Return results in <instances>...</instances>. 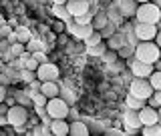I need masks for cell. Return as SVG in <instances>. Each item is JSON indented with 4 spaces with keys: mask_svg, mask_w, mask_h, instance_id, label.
<instances>
[{
    "mask_svg": "<svg viewBox=\"0 0 161 136\" xmlns=\"http://www.w3.org/2000/svg\"><path fill=\"white\" fill-rule=\"evenodd\" d=\"M133 56L141 60V62H147V64H153L155 60L161 56V48L153 40H145V42H137V46L133 50Z\"/></svg>",
    "mask_w": 161,
    "mask_h": 136,
    "instance_id": "obj_1",
    "label": "cell"
},
{
    "mask_svg": "<svg viewBox=\"0 0 161 136\" xmlns=\"http://www.w3.org/2000/svg\"><path fill=\"white\" fill-rule=\"evenodd\" d=\"M137 22H147V24H157V20L161 18V8L157 4L149 2H143V4H137V10H135V16Z\"/></svg>",
    "mask_w": 161,
    "mask_h": 136,
    "instance_id": "obj_2",
    "label": "cell"
},
{
    "mask_svg": "<svg viewBox=\"0 0 161 136\" xmlns=\"http://www.w3.org/2000/svg\"><path fill=\"white\" fill-rule=\"evenodd\" d=\"M69 108H70V104L64 98H60V96L48 98L47 104H44V112H47L50 118H67Z\"/></svg>",
    "mask_w": 161,
    "mask_h": 136,
    "instance_id": "obj_3",
    "label": "cell"
},
{
    "mask_svg": "<svg viewBox=\"0 0 161 136\" xmlns=\"http://www.w3.org/2000/svg\"><path fill=\"white\" fill-rule=\"evenodd\" d=\"M28 108L22 106V104H12V106H8L6 110V120L10 126L14 128H20V126H26L28 122Z\"/></svg>",
    "mask_w": 161,
    "mask_h": 136,
    "instance_id": "obj_4",
    "label": "cell"
},
{
    "mask_svg": "<svg viewBox=\"0 0 161 136\" xmlns=\"http://www.w3.org/2000/svg\"><path fill=\"white\" fill-rule=\"evenodd\" d=\"M129 94L139 100H147L151 94H153V86L149 84L147 78H135L129 82Z\"/></svg>",
    "mask_w": 161,
    "mask_h": 136,
    "instance_id": "obj_5",
    "label": "cell"
},
{
    "mask_svg": "<svg viewBox=\"0 0 161 136\" xmlns=\"http://www.w3.org/2000/svg\"><path fill=\"white\" fill-rule=\"evenodd\" d=\"M34 74H36V78L40 80V82H47V80H58L60 78V70L54 62H50V60H47V62L38 64V68L34 70Z\"/></svg>",
    "mask_w": 161,
    "mask_h": 136,
    "instance_id": "obj_6",
    "label": "cell"
},
{
    "mask_svg": "<svg viewBox=\"0 0 161 136\" xmlns=\"http://www.w3.org/2000/svg\"><path fill=\"white\" fill-rule=\"evenodd\" d=\"M127 66L131 70V76H135V78H149V74L153 72V64L141 62V60H137L135 56L127 60Z\"/></svg>",
    "mask_w": 161,
    "mask_h": 136,
    "instance_id": "obj_7",
    "label": "cell"
},
{
    "mask_svg": "<svg viewBox=\"0 0 161 136\" xmlns=\"http://www.w3.org/2000/svg\"><path fill=\"white\" fill-rule=\"evenodd\" d=\"M133 34L137 38V42H145V40H153L157 34V26L155 24H147V22H137L133 28Z\"/></svg>",
    "mask_w": 161,
    "mask_h": 136,
    "instance_id": "obj_8",
    "label": "cell"
},
{
    "mask_svg": "<svg viewBox=\"0 0 161 136\" xmlns=\"http://www.w3.org/2000/svg\"><path fill=\"white\" fill-rule=\"evenodd\" d=\"M64 8H67V12L73 18H77V16H83V14L91 12V2L89 0H67Z\"/></svg>",
    "mask_w": 161,
    "mask_h": 136,
    "instance_id": "obj_9",
    "label": "cell"
},
{
    "mask_svg": "<svg viewBox=\"0 0 161 136\" xmlns=\"http://www.w3.org/2000/svg\"><path fill=\"white\" fill-rule=\"evenodd\" d=\"M123 124H125V134H135L139 132L141 128V120H139V114L137 110H129L123 114Z\"/></svg>",
    "mask_w": 161,
    "mask_h": 136,
    "instance_id": "obj_10",
    "label": "cell"
},
{
    "mask_svg": "<svg viewBox=\"0 0 161 136\" xmlns=\"http://www.w3.org/2000/svg\"><path fill=\"white\" fill-rule=\"evenodd\" d=\"M137 114H139V120H141V126H149V124H157L159 122L157 108H151L147 104H145L143 108H139Z\"/></svg>",
    "mask_w": 161,
    "mask_h": 136,
    "instance_id": "obj_11",
    "label": "cell"
},
{
    "mask_svg": "<svg viewBox=\"0 0 161 136\" xmlns=\"http://www.w3.org/2000/svg\"><path fill=\"white\" fill-rule=\"evenodd\" d=\"M53 136H67L69 134V120L67 118H53L48 124Z\"/></svg>",
    "mask_w": 161,
    "mask_h": 136,
    "instance_id": "obj_12",
    "label": "cell"
},
{
    "mask_svg": "<svg viewBox=\"0 0 161 136\" xmlns=\"http://www.w3.org/2000/svg\"><path fill=\"white\" fill-rule=\"evenodd\" d=\"M69 134L70 136H89L91 130L87 126V122H83V120H70L69 122Z\"/></svg>",
    "mask_w": 161,
    "mask_h": 136,
    "instance_id": "obj_13",
    "label": "cell"
},
{
    "mask_svg": "<svg viewBox=\"0 0 161 136\" xmlns=\"http://www.w3.org/2000/svg\"><path fill=\"white\" fill-rule=\"evenodd\" d=\"M117 10H119V14L123 18H133L135 10H137V2H135V0H121Z\"/></svg>",
    "mask_w": 161,
    "mask_h": 136,
    "instance_id": "obj_14",
    "label": "cell"
},
{
    "mask_svg": "<svg viewBox=\"0 0 161 136\" xmlns=\"http://www.w3.org/2000/svg\"><path fill=\"white\" fill-rule=\"evenodd\" d=\"M38 92H42L47 98H54V96H58L60 86L57 84V80H47V82H40V90H38Z\"/></svg>",
    "mask_w": 161,
    "mask_h": 136,
    "instance_id": "obj_15",
    "label": "cell"
},
{
    "mask_svg": "<svg viewBox=\"0 0 161 136\" xmlns=\"http://www.w3.org/2000/svg\"><path fill=\"white\" fill-rule=\"evenodd\" d=\"M105 42H107V48H109V50H115V52H117V50H119L121 46H123V44H127L121 32H115V34H111V36H109L107 40H105Z\"/></svg>",
    "mask_w": 161,
    "mask_h": 136,
    "instance_id": "obj_16",
    "label": "cell"
},
{
    "mask_svg": "<svg viewBox=\"0 0 161 136\" xmlns=\"http://www.w3.org/2000/svg\"><path fill=\"white\" fill-rule=\"evenodd\" d=\"M111 22L109 16H107V12H99V14H95L93 20H91V26H93L95 30H101L103 26H107V24Z\"/></svg>",
    "mask_w": 161,
    "mask_h": 136,
    "instance_id": "obj_17",
    "label": "cell"
},
{
    "mask_svg": "<svg viewBox=\"0 0 161 136\" xmlns=\"http://www.w3.org/2000/svg\"><path fill=\"white\" fill-rule=\"evenodd\" d=\"M53 14L57 18H60V20H64L67 24H70L73 22V16L67 12V8H64V4H54V10H53Z\"/></svg>",
    "mask_w": 161,
    "mask_h": 136,
    "instance_id": "obj_18",
    "label": "cell"
},
{
    "mask_svg": "<svg viewBox=\"0 0 161 136\" xmlns=\"http://www.w3.org/2000/svg\"><path fill=\"white\" fill-rule=\"evenodd\" d=\"M141 136H161V124H149V126H141L139 128Z\"/></svg>",
    "mask_w": 161,
    "mask_h": 136,
    "instance_id": "obj_19",
    "label": "cell"
},
{
    "mask_svg": "<svg viewBox=\"0 0 161 136\" xmlns=\"http://www.w3.org/2000/svg\"><path fill=\"white\" fill-rule=\"evenodd\" d=\"M14 34H16V40H18V42H22V44H26L28 40H30V36H32L26 26H14Z\"/></svg>",
    "mask_w": 161,
    "mask_h": 136,
    "instance_id": "obj_20",
    "label": "cell"
},
{
    "mask_svg": "<svg viewBox=\"0 0 161 136\" xmlns=\"http://www.w3.org/2000/svg\"><path fill=\"white\" fill-rule=\"evenodd\" d=\"M83 42H85V46H87V48H93V46H99L101 42H105V40H103V36H101L99 30H95V32L91 34L89 38H85Z\"/></svg>",
    "mask_w": 161,
    "mask_h": 136,
    "instance_id": "obj_21",
    "label": "cell"
},
{
    "mask_svg": "<svg viewBox=\"0 0 161 136\" xmlns=\"http://www.w3.org/2000/svg\"><path fill=\"white\" fill-rule=\"evenodd\" d=\"M125 104H127V108L129 110H139V108H143L145 106V100H139V98H135V96H127V100H125Z\"/></svg>",
    "mask_w": 161,
    "mask_h": 136,
    "instance_id": "obj_22",
    "label": "cell"
},
{
    "mask_svg": "<svg viewBox=\"0 0 161 136\" xmlns=\"http://www.w3.org/2000/svg\"><path fill=\"white\" fill-rule=\"evenodd\" d=\"M147 80H149L151 86H153V90H161V70H153Z\"/></svg>",
    "mask_w": 161,
    "mask_h": 136,
    "instance_id": "obj_23",
    "label": "cell"
},
{
    "mask_svg": "<svg viewBox=\"0 0 161 136\" xmlns=\"http://www.w3.org/2000/svg\"><path fill=\"white\" fill-rule=\"evenodd\" d=\"M36 78V74L32 72V70H28V68H20L18 70V80H22L24 84H28L30 80H34Z\"/></svg>",
    "mask_w": 161,
    "mask_h": 136,
    "instance_id": "obj_24",
    "label": "cell"
},
{
    "mask_svg": "<svg viewBox=\"0 0 161 136\" xmlns=\"http://www.w3.org/2000/svg\"><path fill=\"white\" fill-rule=\"evenodd\" d=\"M50 30H53L54 34H64V32H67V22L60 20V18H57L53 22V26H50Z\"/></svg>",
    "mask_w": 161,
    "mask_h": 136,
    "instance_id": "obj_25",
    "label": "cell"
},
{
    "mask_svg": "<svg viewBox=\"0 0 161 136\" xmlns=\"http://www.w3.org/2000/svg\"><path fill=\"white\" fill-rule=\"evenodd\" d=\"M8 50H10V54H12V58H16V56H20V54L26 50V46H24L22 42H12Z\"/></svg>",
    "mask_w": 161,
    "mask_h": 136,
    "instance_id": "obj_26",
    "label": "cell"
},
{
    "mask_svg": "<svg viewBox=\"0 0 161 136\" xmlns=\"http://www.w3.org/2000/svg\"><path fill=\"white\" fill-rule=\"evenodd\" d=\"M91 20H93V12H87V14H83V16L73 18V22L75 24H91Z\"/></svg>",
    "mask_w": 161,
    "mask_h": 136,
    "instance_id": "obj_27",
    "label": "cell"
},
{
    "mask_svg": "<svg viewBox=\"0 0 161 136\" xmlns=\"http://www.w3.org/2000/svg\"><path fill=\"white\" fill-rule=\"evenodd\" d=\"M30 54H32V58L36 60L38 64H42V62H47V60H48V56H47L44 50H34V52H30Z\"/></svg>",
    "mask_w": 161,
    "mask_h": 136,
    "instance_id": "obj_28",
    "label": "cell"
},
{
    "mask_svg": "<svg viewBox=\"0 0 161 136\" xmlns=\"http://www.w3.org/2000/svg\"><path fill=\"white\" fill-rule=\"evenodd\" d=\"M22 68H28V70H32V72H34V70L38 68V62H36V60L32 58V54H30V56H28V58H26V60L22 62Z\"/></svg>",
    "mask_w": 161,
    "mask_h": 136,
    "instance_id": "obj_29",
    "label": "cell"
},
{
    "mask_svg": "<svg viewBox=\"0 0 161 136\" xmlns=\"http://www.w3.org/2000/svg\"><path fill=\"white\" fill-rule=\"evenodd\" d=\"M6 94H8V86H6V84H0V102H4Z\"/></svg>",
    "mask_w": 161,
    "mask_h": 136,
    "instance_id": "obj_30",
    "label": "cell"
},
{
    "mask_svg": "<svg viewBox=\"0 0 161 136\" xmlns=\"http://www.w3.org/2000/svg\"><path fill=\"white\" fill-rule=\"evenodd\" d=\"M38 32L42 34V36H44V34H48L50 32V24H38Z\"/></svg>",
    "mask_w": 161,
    "mask_h": 136,
    "instance_id": "obj_31",
    "label": "cell"
},
{
    "mask_svg": "<svg viewBox=\"0 0 161 136\" xmlns=\"http://www.w3.org/2000/svg\"><path fill=\"white\" fill-rule=\"evenodd\" d=\"M153 42L157 44V46L161 48V30H157V34H155V38H153Z\"/></svg>",
    "mask_w": 161,
    "mask_h": 136,
    "instance_id": "obj_32",
    "label": "cell"
},
{
    "mask_svg": "<svg viewBox=\"0 0 161 136\" xmlns=\"http://www.w3.org/2000/svg\"><path fill=\"white\" fill-rule=\"evenodd\" d=\"M107 134H125V130H117V128H111V130H107Z\"/></svg>",
    "mask_w": 161,
    "mask_h": 136,
    "instance_id": "obj_33",
    "label": "cell"
},
{
    "mask_svg": "<svg viewBox=\"0 0 161 136\" xmlns=\"http://www.w3.org/2000/svg\"><path fill=\"white\" fill-rule=\"evenodd\" d=\"M157 116H159V124H161V104L157 106Z\"/></svg>",
    "mask_w": 161,
    "mask_h": 136,
    "instance_id": "obj_34",
    "label": "cell"
},
{
    "mask_svg": "<svg viewBox=\"0 0 161 136\" xmlns=\"http://www.w3.org/2000/svg\"><path fill=\"white\" fill-rule=\"evenodd\" d=\"M53 2H54V4H64L67 0H53Z\"/></svg>",
    "mask_w": 161,
    "mask_h": 136,
    "instance_id": "obj_35",
    "label": "cell"
},
{
    "mask_svg": "<svg viewBox=\"0 0 161 136\" xmlns=\"http://www.w3.org/2000/svg\"><path fill=\"white\" fill-rule=\"evenodd\" d=\"M151 2H153V4H157V6L161 8V0H151Z\"/></svg>",
    "mask_w": 161,
    "mask_h": 136,
    "instance_id": "obj_36",
    "label": "cell"
},
{
    "mask_svg": "<svg viewBox=\"0 0 161 136\" xmlns=\"http://www.w3.org/2000/svg\"><path fill=\"white\" fill-rule=\"evenodd\" d=\"M137 4H143V2H149V0H135Z\"/></svg>",
    "mask_w": 161,
    "mask_h": 136,
    "instance_id": "obj_37",
    "label": "cell"
},
{
    "mask_svg": "<svg viewBox=\"0 0 161 136\" xmlns=\"http://www.w3.org/2000/svg\"><path fill=\"white\" fill-rule=\"evenodd\" d=\"M159 58H161V56H159Z\"/></svg>",
    "mask_w": 161,
    "mask_h": 136,
    "instance_id": "obj_38",
    "label": "cell"
}]
</instances>
